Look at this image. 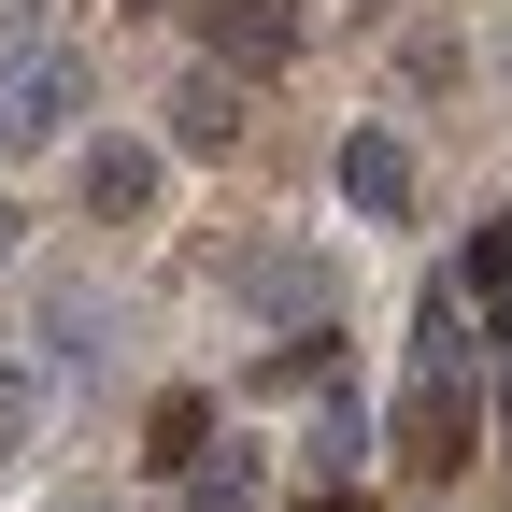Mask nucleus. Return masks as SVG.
<instances>
[{
	"label": "nucleus",
	"mask_w": 512,
	"mask_h": 512,
	"mask_svg": "<svg viewBox=\"0 0 512 512\" xmlns=\"http://www.w3.org/2000/svg\"><path fill=\"white\" fill-rule=\"evenodd\" d=\"M29 427H43V384H29V370H0V456H29Z\"/></svg>",
	"instance_id": "9b49d317"
},
{
	"label": "nucleus",
	"mask_w": 512,
	"mask_h": 512,
	"mask_svg": "<svg viewBox=\"0 0 512 512\" xmlns=\"http://www.w3.org/2000/svg\"><path fill=\"white\" fill-rule=\"evenodd\" d=\"M470 441H484V413H470V384H456V370H427L413 399H399V456H413L427 484H456V456H470Z\"/></svg>",
	"instance_id": "7ed1b4c3"
},
{
	"label": "nucleus",
	"mask_w": 512,
	"mask_h": 512,
	"mask_svg": "<svg viewBox=\"0 0 512 512\" xmlns=\"http://www.w3.org/2000/svg\"><path fill=\"white\" fill-rule=\"evenodd\" d=\"M342 200H356L370 228L413 214V143H399V128H342Z\"/></svg>",
	"instance_id": "39448f33"
},
{
	"label": "nucleus",
	"mask_w": 512,
	"mask_h": 512,
	"mask_svg": "<svg viewBox=\"0 0 512 512\" xmlns=\"http://www.w3.org/2000/svg\"><path fill=\"white\" fill-rule=\"evenodd\" d=\"M256 498H271V456H242V441H228V456H214V441L185 456V512H256Z\"/></svg>",
	"instance_id": "6e6552de"
},
{
	"label": "nucleus",
	"mask_w": 512,
	"mask_h": 512,
	"mask_svg": "<svg viewBox=\"0 0 512 512\" xmlns=\"http://www.w3.org/2000/svg\"><path fill=\"white\" fill-rule=\"evenodd\" d=\"M498 441H512V399H498Z\"/></svg>",
	"instance_id": "2eb2a0df"
},
{
	"label": "nucleus",
	"mask_w": 512,
	"mask_h": 512,
	"mask_svg": "<svg viewBox=\"0 0 512 512\" xmlns=\"http://www.w3.org/2000/svg\"><path fill=\"white\" fill-rule=\"evenodd\" d=\"M171 143H185V157H228V143H242V72H185V86H171Z\"/></svg>",
	"instance_id": "423d86ee"
},
{
	"label": "nucleus",
	"mask_w": 512,
	"mask_h": 512,
	"mask_svg": "<svg viewBox=\"0 0 512 512\" xmlns=\"http://www.w3.org/2000/svg\"><path fill=\"white\" fill-rule=\"evenodd\" d=\"M228 299H242V313H285V328H313V313L342 299V271H328L313 242H242V256H228Z\"/></svg>",
	"instance_id": "f257e3e1"
},
{
	"label": "nucleus",
	"mask_w": 512,
	"mask_h": 512,
	"mask_svg": "<svg viewBox=\"0 0 512 512\" xmlns=\"http://www.w3.org/2000/svg\"><path fill=\"white\" fill-rule=\"evenodd\" d=\"M72 114H86V57H29V72H0V157L72 143Z\"/></svg>",
	"instance_id": "f03ea898"
},
{
	"label": "nucleus",
	"mask_w": 512,
	"mask_h": 512,
	"mask_svg": "<svg viewBox=\"0 0 512 512\" xmlns=\"http://www.w3.org/2000/svg\"><path fill=\"white\" fill-rule=\"evenodd\" d=\"M143 441H157V456L185 470V456H200V441H214V399H185V384H171V399L143 413Z\"/></svg>",
	"instance_id": "1a4fd4ad"
},
{
	"label": "nucleus",
	"mask_w": 512,
	"mask_h": 512,
	"mask_svg": "<svg viewBox=\"0 0 512 512\" xmlns=\"http://www.w3.org/2000/svg\"><path fill=\"white\" fill-rule=\"evenodd\" d=\"M43 342L86 356V342H100V299H86V285H43Z\"/></svg>",
	"instance_id": "9d476101"
},
{
	"label": "nucleus",
	"mask_w": 512,
	"mask_h": 512,
	"mask_svg": "<svg viewBox=\"0 0 512 512\" xmlns=\"http://www.w3.org/2000/svg\"><path fill=\"white\" fill-rule=\"evenodd\" d=\"M484 328H498V342H512V285H498V313H484Z\"/></svg>",
	"instance_id": "4468645a"
},
{
	"label": "nucleus",
	"mask_w": 512,
	"mask_h": 512,
	"mask_svg": "<svg viewBox=\"0 0 512 512\" xmlns=\"http://www.w3.org/2000/svg\"><path fill=\"white\" fill-rule=\"evenodd\" d=\"M143 200H157V143H86V214L128 228Z\"/></svg>",
	"instance_id": "0eeeda50"
},
{
	"label": "nucleus",
	"mask_w": 512,
	"mask_h": 512,
	"mask_svg": "<svg viewBox=\"0 0 512 512\" xmlns=\"http://www.w3.org/2000/svg\"><path fill=\"white\" fill-rule=\"evenodd\" d=\"M200 43H214V72H285L299 57V0H200Z\"/></svg>",
	"instance_id": "20e7f679"
},
{
	"label": "nucleus",
	"mask_w": 512,
	"mask_h": 512,
	"mask_svg": "<svg viewBox=\"0 0 512 512\" xmlns=\"http://www.w3.org/2000/svg\"><path fill=\"white\" fill-rule=\"evenodd\" d=\"M328 512H342V498H328Z\"/></svg>",
	"instance_id": "dca6fc26"
},
{
	"label": "nucleus",
	"mask_w": 512,
	"mask_h": 512,
	"mask_svg": "<svg viewBox=\"0 0 512 512\" xmlns=\"http://www.w3.org/2000/svg\"><path fill=\"white\" fill-rule=\"evenodd\" d=\"M356 441H370V427H356V399H328V413H313V470H356Z\"/></svg>",
	"instance_id": "f8f14e48"
},
{
	"label": "nucleus",
	"mask_w": 512,
	"mask_h": 512,
	"mask_svg": "<svg viewBox=\"0 0 512 512\" xmlns=\"http://www.w3.org/2000/svg\"><path fill=\"white\" fill-rule=\"evenodd\" d=\"M0 271H15V200H0Z\"/></svg>",
	"instance_id": "ddd939ff"
}]
</instances>
